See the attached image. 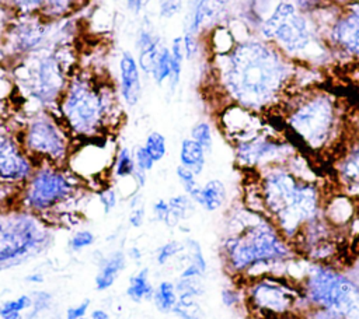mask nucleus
Returning a JSON list of instances; mask_svg holds the SVG:
<instances>
[{
	"label": "nucleus",
	"mask_w": 359,
	"mask_h": 319,
	"mask_svg": "<svg viewBox=\"0 0 359 319\" xmlns=\"http://www.w3.org/2000/svg\"><path fill=\"white\" fill-rule=\"evenodd\" d=\"M213 63L216 81L230 104L259 115L279 108L294 91L299 64L258 35L240 39Z\"/></svg>",
	"instance_id": "f257e3e1"
},
{
	"label": "nucleus",
	"mask_w": 359,
	"mask_h": 319,
	"mask_svg": "<svg viewBox=\"0 0 359 319\" xmlns=\"http://www.w3.org/2000/svg\"><path fill=\"white\" fill-rule=\"evenodd\" d=\"M257 173L258 211L293 243L310 221L323 215L325 197L321 186L314 178L302 176L286 164H275Z\"/></svg>",
	"instance_id": "f03ea898"
},
{
	"label": "nucleus",
	"mask_w": 359,
	"mask_h": 319,
	"mask_svg": "<svg viewBox=\"0 0 359 319\" xmlns=\"http://www.w3.org/2000/svg\"><path fill=\"white\" fill-rule=\"evenodd\" d=\"M282 122L292 137L313 154L335 153L349 126L342 101L317 85L292 91L279 106Z\"/></svg>",
	"instance_id": "7ed1b4c3"
},
{
	"label": "nucleus",
	"mask_w": 359,
	"mask_h": 319,
	"mask_svg": "<svg viewBox=\"0 0 359 319\" xmlns=\"http://www.w3.org/2000/svg\"><path fill=\"white\" fill-rule=\"evenodd\" d=\"M220 250L229 273L247 277V280L276 273V269L282 271V267H287L297 259L293 243L266 215L258 211H254L252 218L222 241Z\"/></svg>",
	"instance_id": "20e7f679"
},
{
	"label": "nucleus",
	"mask_w": 359,
	"mask_h": 319,
	"mask_svg": "<svg viewBox=\"0 0 359 319\" xmlns=\"http://www.w3.org/2000/svg\"><path fill=\"white\" fill-rule=\"evenodd\" d=\"M119 101L115 90L93 77L72 74L57 104L59 119L72 137L91 140L105 137L118 119Z\"/></svg>",
	"instance_id": "39448f33"
},
{
	"label": "nucleus",
	"mask_w": 359,
	"mask_h": 319,
	"mask_svg": "<svg viewBox=\"0 0 359 319\" xmlns=\"http://www.w3.org/2000/svg\"><path fill=\"white\" fill-rule=\"evenodd\" d=\"M255 35L297 64L317 67L332 57L314 17L299 11L290 0H280L257 27Z\"/></svg>",
	"instance_id": "423d86ee"
},
{
	"label": "nucleus",
	"mask_w": 359,
	"mask_h": 319,
	"mask_svg": "<svg viewBox=\"0 0 359 319\" xmlns=\"http://www.w3.org/2000/svg\"><path fill=\"white\" fill-rule=\"evenodd\" d=\"M296 281L306 308L325 309L339 319H359V283L351 274L330 263L310 262Z\"/></svg>",
	"instance_id": "0eeeda50"
},
{
	"label": "nucleus",
	"mask_w": 359,
	"mask_h": 319,
	"mask_svg": "<svg viewBox=\"0 0 359 319\" xmlns=\"http://www.w3.org/2000/svg\"><path fill=\"white\" fill-rule=\"evenodd\" d=\"M243 291L245 306L261 316L283 318L306 308L297 281L286 274L266 273L248 278Z\"/></svg>",
	"instance_id": "6e6552de"
},
{
	"label": "nucleus",
	"mask_w": 359,
	"mask_h": 319,
	"mask_svg": "<svg viewBox=\"0 0 359 319\" xmlns=\"http://www.w3.org/2000/svg\"><path fill=\"white\" fill-rule=\"evenodd\" d=\"M20 140L34 162L39 164L62 166L67 162L73 148V137L66 126L48 112L34 116L22 130Z\"/></svg>",
	"instance_id": "1a4fd4ad"
},
{
	"label": "nucleus",
	"mask_w": 359,
	"mask_h": 319,
	"mask_svg": "<svg viewBox=\"0 0 359 319\" xmlns=\"http://www.w3.org/2000/svg\"><path fill=\"white\" fill-rule=\"evenodd\" d=\"M73 175L57 165H36L22 187L21 203L24 208L29 213L41 214L70 199L76 189Z\"/></svg>",
	"instance_id": "9d476101"
},
{
	"label": "nucleus",
	"mask_w": 359,
	"mask_h": 319,
	"mask_svg": "<svg viewBox=\"0 0 359 319\" xmlns=\"http://www.w3.org/2000/svg\"><path fill=\"white\" fill-rule=\"evenodd\" d=\"M28 56V64L18 66V70L24 71V76L15 77L27 87L28 94L41 105L57 106L70 78L65 63L56 52H49L46 55H36V52H34Z\"/></svg>",
	"instance_id": "9b49d317"
},
{
	"label": "nucleus",
	"mask_w": 359,
	"mask_h": 319,
	"mask_svg": "<svg viewBox=\"0 0 359 319\" xmlns=\"http://www.w3.org/2000/svg\"><path fill=\"white\" fill-rule=\"evenodd\" d=\"M45 242L46 232L29 211L0 220V269L15 264Z\"/></svg>",
	"instance_id": "f8f14e48"
},
{
	"label": "nucleus",
	"mask_w": 359,
	"mask_h": 319,
	"mask_svg": "<svg viewBox=\"0 0 359 319\" xmlns=\"http://www.w3.org/2000/svg\"><path fill=\"white\" fill-rule=\"evenodd\" d=\"M296 153V147L292 141L268 133L265 129L234 144V160L237 165L245 171L254 172L275 164H285Z\"/></svg>",
	"instance_id": "ddd939ff"
},
{
	"label": "nucleus",
	"mask_w": 359,
	"mask_h": 319,
	"mask_svg": "<svg viewBox=\"0 0 359 319\" xmlns=\"http://www.w3.org/2000/svg\"><path fill=\"white\" fill-rule=\"evenodd\" d=\"M332 56L339 55L359 63V0H348L335 17L321 28Z\"/></svg>",
	"instance_id": "4468645a"
},
{
	"label": "nucleus",
	"mask_w": 359,
	"mask_h": 319,
	"mask_svg": "<svg viewBox=\"0 0 359 319\" xmlns=\"http://www.w3.org/2000/svg\"><path fill=\"white\" fill-rule=\"evenodd\" d=\"M18 21H10L3 35V43L14 55L28 56L45 45L53 21H46L39 15H18Z\"/></svg>",
	"instance_id": "2eb2a0df"
},
{
	"label": "nucleus",
	"mask_w": 359,
	"mask_h": 319,
	"mask_svg": "<svg viewBox=\"0 0 359 319\" xmlns=\"http://www.w3.org/2000/svg\"><path fill=\"white\" fill-rule=\"evenodd\" d=\"M36 164L28 155L20 139L7 130L0 132V182L25 183Z\"/></svg>",
	"instance_id": "dca6fc26"
},
{
	"label": "nucleus",
	"mask_w": 359,
	"mask_h": 319,
	"mask_svg": "<svg viewBox=\"0 0 359 319\" xmlns=\"http://www.w3.org/2000/svg\"><path fill=\"white\" fill-rule=\"evenodd\" d=\"M334 171L342 185L359 187V118L349 122L348 133L335 151Z\"/></svg>",
	"instance_id": "f3484780"
},
{
	"label": "nucleus",
	"mask_w": 359,
	"mask_h": 319,
	"mask_svg": "<svg viewBox=\"0 0 359 319\" xmlns=\"http://www.w3.org/2000/svg\"><path fill=\"white\" fill-rule=\"evenodd\" d=\"M222 125L223 132L229 136L233 144L247 140L265 129L259 113L236 104H230L224 109L222 113Z\"/></svg>",
	"instance_id": "a211bd4d"
},
{
	"label": "nucleus",
	"mask_w": 359,
	"mask_h": 319,
	"mask_svg": "<svg viewBox=\"0 0 359 319\" xmlns=\"http://www.w3.org/2000/svg\"><path fill=\"white\" fill-rule=\"evenodd\" d=\"M119 92L128 106H136L142 98L140 69L135 56L125 50L119 59Z\"/></svg>",
	"instance_id": "6ab92c4d"
},
{
	"label": "nucleus",
	"mask_w": 359,
	"mask_h": 319,
	"mask_svg": "<svg viewBox=\"0 0 359 319\" xmlns=\"http://www.w3.org/2000/svg\"><path fill=\"white\" fill-rule=\"evenodd\" d=\"M227 0H201L194 8L188 10L184 32L198 35L206 28L208 22L217 21L226 10Z\"/></svg>",
	"instance_id": "aec40b11"
},
{
	"label": "nucleus",
	"mask_w": 359,
	"mask_h": 319,
	"mask_svg": "<svg viewBox=\"0 0 359 319\" xmlns=\"http://www.w3.org/2000/svg\"><path fill=\"white\" fill-rule=\"evenodd\" d=\"M189 197L203 210L216 211L224 204L227 190L220 179H210L203 186H199Z\"/></svg>",
	"instance_id": "412c9836"
},
{
	"label": "nucleus",
	"mask_w": 359,
	"mask_h": 319,
	"mask_svg": "<svg viewBox=\"0 0 359 319\" xmlns=\"http://www.w3.org/2000/svg\"><path fill=\"white\" fill-rule=\"evenodd\" d=\"M126 266V256L122 250H114L109 256H107L101 264L100 271L95 276V290L97 291H107L112 287L119 273Z\"/></svg>",
	"instance_id": "4be33fe9"
},
{
	"label": "nucleus",
	"mask_w": 359,
	"mask_h": 319,
	"mask_svg": "<svg viewBox=\"0 0 359 319\" xmlns=\"http://www.w3.org/2000/svg\"><path fill=\"white\" fill-rule=\"evenodd\" d=\"M180 164L198 176L205 168L206 151L191 137L184 139L180 146Z\"/></svg>",
	"instance_id": "5701e85b"
},
{
	"label": "nucleus",
	"mask_w": 359,
	"mask_h": 319,
	"mask_svg": "<svg viewBox=\"0 0 359 319\" xmlns=\"http://www.w3.org/2000/svg\"><path fill=\"white\" fill-rule=\"evenodd\" d=\"M323 214L334 227H337L348 222L353 214V204L348 196L339 194L325 201Z\"/></svg>",
	"instance_id": "b1692460"
},
{
	"label": "nucleus",
	"mask_w": 359,
	"mask_h": 319,
	"mask_svg": "<svg viewBox=\"0 0 359 319\" xmlns=\"http://www.w3.org/2000/svg\"><path fill=\"white\" fill-rule=\"evenodd\" d=\"M209 48L210 52L213 55V57L216 56H223L227 55L238 42V39L236 38L234 32L226 27V25H215L210 28L209 31Z\"/></svg>",
	"instance_id": "393cba45"
},
{
	"label": "nucleus",
	"mask_w": 359,
	"mask_h": 319,
	"mask_svg": "<svg viewBox=\"0 0 359 319\" xmlns=\"http://www.w3.org/2000/svg\"><path fill=\"white\" fill-rule=\"evenodd\" d=\"M126 295L133 302L150 301L154 295V287L149 281V269H140L136 274L129 278V285L126 288Z\"/></svg>",
	"instance_id": "a878e982"
},
{
	"label": "nucleus",
	"mask_w": 359,
	"mask_h": 319,
	"mask_svg": "<svg viewBox=\"0 0 359 319\" xmlns=\"http://www.w3.org/2000/svg\"><path fill=\"white\" fill-rule=\"evenodd\" d=\"M168 206H170V215L165 225L175 227L181 220L187 218L194 211L195 201L185 193V194H177L168 199Z\"/></svg>",
	"instance_id": "bb28decb"
},
{
	"label": "nucleus",
	"mask_w": 359,
	"mask_h": 319,
	"mask_svg": "<svg viewBox=\"0 0 359 319\" xmlns=\"http://www.w3.org/2000/svg\"><path fill=\"white\" fill-rule=\"evenodd\" d=\"M170 52H171V73H170V77H168V84H170V91L174 92L177 85L180 84L181 73H182V64H184V59H185L182 35L175 36L172 39L171 46H170Z\"/></svg>",
	"instance_id": "cd10ccee"
},
{
	"label": "nucleus",
	"mask_w": 359,
	"mask_h": 319,
	"mask_svg": "<svg viewBox=\"0 0 359 319\" xmlns=\"http://www.w3.org/2000/svg\"><path fill=\"white\" fill-rule=\"evenodd\" d=\"M153 301L156 308L163 312L168 313L172 312L177 301H178V294L175 290V284L171 281H161L156 288H154V295Z\"/></svg>",
	"instance_id": "c85d7f7f"
},
{
	"label": "nucleus",
	"mask_w": 359,
	"mask_h": 319,
	"mask_svg": "<svg viewBox=\"0 0 359 319\" xmlns=\"http://www.w3.org/2000/svg\"><path fill=\"white\" fill-rule=\"evenodd\" d=\"M170 73H171V52H170V48L163 43L157 53L150 76L157 85H161L165 80H168Z\"/></svg>",
	"instance_id": "c756f323"
},
{
	"label": "nucleus",
	"mask_w": 359,
	"mask_h": 319,
	"mask_svg": "<svg viewBox=\"0 0 359 319\" xmlns=\"http://www.w3.org/2000/svg\"><path fill=\"white\" fill-rule=\"evenodd\" d=\"M114 173L116 178H129L136 169V162L132 151L128 147H119L114 160Z\"/></svg>",
	"instance_id": "7c9ffc66"
},
{
	"label": "nucleus",
	"mask_w": 359,
	"mask_h": 319,
	"mask_svg": "<svg viewBox=\"0 0 359 319\" xmlns=\"http://www.w3.org/2000/svg\"><path fill=\"white\" fill-rule=\"evenodd\" d=\"M172 312L180 319H203L205 318V313L199 306V304L196 302V298L178 297V301Z\"/></svg>",
	"instance_id": "2f4dec72"
},
{
	"label": "nucleus",
	"mask_w": 359,
	"mask_h": 319,
	"mask_svg": "<svg viewBox=\"0 0 359 319\" xmlns=\"http://www.w3.org/2000/svg\"><path fill=\"white\" fill-rule=\"evenodd\" d=\"M48 0H7L6 6L17 15H39Z\"/></svg>",
	"instance_id": "473e14b6"
},
{
	"label": "nucleus",
	"mask_w": 359,
	"mask_h": 319,
	"mask_svg": "<svg viewBox=\"0 0 359 319\" xmlns=\"http://www.w3.org/2000/svg\"><path fill=\"white\" fill-rule=\"evenodd\" d=\"M144 148L151 155L154 162L161 161L167 154V141L165 137L158 132H151L144 140Z\"/></svg>",
	"instance_id": "72a5a7b5"
},
{
	"label": "nucleus",
	"mask_w": 359,
	"mask_h": 319,
	"mask_svg": "<svg viewBox=\"0 0 359 319\" xmlns=\"http://www.w3.org/2000/svg\"><path fill=\"white\" fill-rule=\"evenodd\" d=\"M191 139L195 140L206 153H210L213 146L212 126L205 120L195 123L191 129Z\"/></svg>",
	"instance_id": "f704fd0d"
},
{
	"label": "nucleus",
	"mask_w": 359,
	"mask_h": 319,
	"mask_svg": "<svg viewBox=\"0 0 359 319\" xmlns=\"http://www.w3.org/2000/svg\"><path fill=\"white\" fill-rule=\"evenodd\" d=\"M203 278H178L175 283V290L178 297L184 298H196L205 292L202 283Z\"/></svg>",
	"instance_id": "c9c22d12"
},
{
	"label": "nucleus",
	"mask_w": 359,
	"mask_h": 319,
	"mask_svg": "<svg viewBox=\"0 0 359 319\" xmlns=\"http://www.w3.org/2000/svg\"><path fill=\"white\" fill-rule=\"evenodd\" d=\"M31 306H32V297L24 294L14 299H8V301L3 302L0 305V316L7 315V313H14V312L21 313V312L29 309Z\"/></svg>",
	"instance_id": "e433bc0d"
},
{
	"label": "nucleus",
	"mask_w": 359,
	"mask_h": 319,
	"mask_svg": "<svg viewBox=\"0 0 359 319\" xmlns=\"http://www.w3.org/2000/svg\"><path fill=\"white\" fill-rule=\"evenodd\" d=\"M185 249L184 246V242H180V241H168L165 243H163L157 252H156V260L160 266H164L167 264V262L174 257L175 255H178L180 252H182Z\"/></svg>",
	"instance_id": "4c0bfd02"
},
{
	"label": "nucleus",
	"mask_w": 359,
	"mask_h": 319,
	"mask_svg": "<svg viewBox=\"0 0 359 319\" xmlns=\"http://www.w3.org/2000/svg\"><path fill=\"white\" fill-rule=\"evenodd\" d=\"M220 299H222V304L229 309H234V308L240 306L241 304H245L244 291L240 290L238 287H233V285H227V287L222 288Z\"/></svg>",
	"instance_id": "58836bf2"
},
{
	"label": "nucleus",
	"mask_w": 359,
	"mask_h": 319,
	"mask_svg": "<svg viewBox=\"0 0 359 319\" xmlns=\"http://www.w3.org/2000/svg\"><path fill=\"white\" fill-rule=\"evenodd\" d=\"M184 246L188 250V256H189V262L195 263L198 267H201L203 271H206L208 269V263L205 259V255L202 252L201 243L192 238H188L184 241Z\"/></svg>",
	"instance_id": "ea45409f"
},
{
	"label": "nucleus",
	"mask_w": 359,
	"mask_h": 319,
	"mask_svg": "<svg viewBox=\"0 0 359 319\" xmlns=\"http://www.w3.org/2000/svg\"><path fill=\"white\" fill-rule=\"evenodd\" d=\"M175 173H177V178H178L180 183H181L182 189L185 190V193L188 196H191L199 187V185L196 182V175L191 169H188V168H185V166H182L180 164L177 166V169H175Z\"/></svg>",
	"instance_id": "a19ab883"
},
{
	"label": "nucleus",
	"mask_w": 359,
	"mask_h": 319,
	"mask_svg": "<svg viewBox=\"0 0 359 319\" xmlns=\"http://www.w3.org/2000/svg\"><path fill=\"white\" fill-rule=\"evenodd\" d=\"M95 242V236L90 229H80L73 234V236L69 241V246L73 250H81L84 248L91 246Z\"/></svg>",
	"instance_id": "79ce46f5"
},
{
	"label": "nucleus",
	"mask_w": 359,
	"mask_h": 319,
	"mask_svg": "<svg viewBox=\"0 0 359 319\" xmlns=\"http://www.w3.org/2000/svg\"><path fill=\"white\" fill-rule=\"evenodd\" d=\"M32 306H31V312L27 316V319H32L36 315H39L43 309H46L52 301V297L48 291H35L32 294Z\"/></svg>",
	"instance_id": "37998d69"
},
{
	"label": "nucleus",
	"mask_w": 359,
	"mask_h": 319,
	"mask_svg": "<svg viewBox=\"0 0 359 319\" xmlns=\"http://www.w3.org/2000/svg\"><path fill=\"white\" fill-rule=\"evenodd\" d=\"M130 215H129V225L133 228H140L144 222V206L140 201V196H135L130 200Z\"/></svg>",
	"instance_id": "c03bdc74"
},
{
	"label": "nucleus",
	"mask_w": 359,
	"mask_h": 319,
	"mask_svg": "<svg viewBox=\"0 0 359 319\" xmlns=\"http://www.w3.org/2000/svg\"><path fill=\"white\" fill-rule=\"evenodd\" d=\"M296 8L304 14L313 15L325 7H328V0H290Z\"/></svg>",
	"instance_id": "a18cd8bd"
},
{
	"label": "nucleus",
	"mask_w": 359,
	"mask_h": 319,
	"mask_svg": "<svg viewBox=\"0 0 359 319\" xmlns=\"http://www.w3.org/2000/svg\"><path fill=\"white\" fill-rule=\"evenodd\" d=\"M182 0H158V14L161 18H172L182 11Z\"/></svg>",
	"instance_id": "49530a36"
},
{
	"label": "nucleus",
	"mask_w": 359,
	"mask_h": 319,
	"mask_svg": "<svg viewBox=\"0 0 359 319\" xmlns=\"http://www.w3.org/2000/svg\"><path fill=\"white\" fill-rule=\"evenodd\" d=\"M182 43H184V52H185V59L187 60H192L196 57V55L199 53V36L189 34V32H184L182 35Z\"/></svg>",
	"instance_id": "de8ad7c7"
},
{
	"label": "nucleus",
	"mask_w": 359,
	"mask_h": 319,
	"mask_svg": "<svg viewBox=\"0 0 359 319\" xmlns=\"http://www.w3.org/2000/svg\"><path fill=\"white\" fill-rule=\"evenodd\" d=\"M133 157H135V162H136V166L149 172L153 169L154 166V160L151 158V155L147 153V150L144 148V146H137L135 148V153H133Z\"/></svg>",
	"instance_id": "09e8293b"
},
{
	"label": "nucleus",
	"mask_w": 359,
	"mask_h": 319,
	"mask_svg": "<svg viewBox=\"0 0 359 319\" xmlns=\"http://www.w3.org/2000/svg\"><path fill=\"white\" fill-rule=\"evenodd\" d=\"M98 200L104 208V211L108 214L111 213L115 206H116V201H118V197H116V192L112 189V187H104L102 190L98 192Z\"/></svg>",
	"instance_id": "8fccbe9b"
},
{
	"label": "nucleus",
	"mask_w": 359,
	"mask_h": 319,
	"mask_svg": "<svg viewBox=\"0 0 359 319\" xmlns=\"http://www.w3.org/2000/svg\"><path fill=\"white\" fill-rule=\"evenodd\" d=\"M153 214L156 217V220L161 221V222H167L168 215H170V206H168V200L164 199H158L154 201L153 204Z\"/></svg>",
	"instance_id": "3c124183"
},
{
	"label": "nucleus",
	"mask_w": 359,
	"mask_h": 319,
	"mask_svg": "<svg viewBox=\"0 0 359 319\" xmlns=\"http://www.w3.org/2000/svg\"><path fill=\"white\" fill-rule=\"evenodd\" d=\"M88 306H90V299H84L79 305L69 306L66 311V319H79V318L86 316Z\"/></svg>",
	"instance_id": "603ef678"
},
{
	"label": "nucleus",
	"mask_w": 359,
	"mask_h": 319,
	"mask_svg": "<svg viewBox=\"0 0 359 319\" xmlns=\"http://www.w3.org/2000/svg\"><path fill=\"white\" fill-rule=\"evenodd\" d=\"M126 7L133 14H140L144 7V0H126Z\"/></svg>",
	"instance_id": "864d4df0"
},
{
	"label": "nucleus",
	"mask_w": 359,
	"mask_h": 319,
	"mask_svg": "<svg viewBox=\"0 0 359 319\" xmlns=\"http://www.w3.org/2000/svg\"><path fill=\"white\" fill-rule=\"evenodd\" d=\"M132 178L135 179L137 187H143V186L146 185V171H143V169H140V168L136 166V169H135Z\"/></svg>",
	"instance_id": "5fc2aeb1"
},
{
	"label": "nucleus",
	"mask_w": 359,
	"mask_h": 319,
	"mask_svg": "<svg viewBox=\"0 0 359 319\" xmlns=\"http://www.w3.org/2000/svg\"><path fill=\"white\" fill-rule=\"evenodd\" d=\"M91 319H109V315L104 309H94L91 312Z\"/></svg>",
	"instance_id": "6e6d98bb"
},
{
	"label": "nucleus",
	"mask_w": 359,
	"mask_h": 319,
	"mask_svg": "<svg viewBox=\"0 0 359 319\" xmlns=\"http://www.w3.org/2000/svg\"><path fill=\"white\" fill-rule=\"evenodd\" d=\"M128 256H129L130 259H133V260H140V257H142V252H140V249H139V248L133 246V248H130V249L128 250Z\"/></svg>",
	"instance_id": "4d7b16f0"
},
{
	"label": "nucleus",
	"mask_w": 359,
	"mask_h": 319,
	"mask_svg": "<svg viewBox=\"0 0 359 319\" xmlns=\"http://www.w3.org/2000/svg\"><path fill=\"white\" fill-rule=\"evenodd\" d=\"M25 280L29 281V283H34V284H39V283L43 281V276L41 273H32Z\"/></svg>",
	"instance_id": "13d9d810"
},
{
	"label": "nucleus",
	"mask_w": 359,
	"mask_h": 319,
	"mask_svg": "<svg viewBox=\"0 0 359 319\" xmlns=\"http://www.w3.org/2000/svg\"><path fill=\"white\" fill-rule=\"evenodd\" d=\"M79 319H88V318H86V316H83V318H79Z\"/></svg>",
	"instance_id": "bf43d9fd"
},
{
	"label": "nucleus",
	"mask_w": 359,
	"mask_h": 319,
	"mask_svg": "<svg viewBox=\"0 0 359 319\" xmlns=\"http://www.w3.org/2000/svg\"><path fill=\"white\" fill-rule=\"evenodd\" d=\"M0 319H3V318H1V316H0Z\"/></svg>",
	"instance_id": "052dcab7"
},
{
	"label": "nucleus",
	"mask_w": 359,
	"mask_h": 319,
	"mask_svg": "<svg viewBox=\"0 0 359 319\" xmlns=\"http://www.w3.org/2000/svg\"><path fill=\"white\" fill-rule=\"evenodd\" d=\"M358 283H359V280H358Z\"/></svg>",
	"instance_id": "680f3d73"
}]
</instances>
